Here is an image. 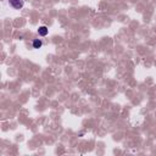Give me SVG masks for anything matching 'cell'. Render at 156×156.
Listing matches in <instances>:
<instances>
[{
	"mask_svg": "<svg viewBox=\"0 0 156 156\" xmlns=\"http://www.w3.org/2000/svg\"><path fill=\"white\" fill-rule=\"evenodd\" d=\"M9 4L11 7H14L15 10H20L24 5V0H9Z\"/></svg>",
	"mask_w": 156,
	"mask_h": 156,
	"instance_id": "obj_1",
	"label": "cell"
},
{
	"mask_svg": "<svg viewBox=\"0 0 156 156\" xmlns=\"http://www.w3.org/2000/svg\"><path fill=\"white\" fill-rule=\"evenodd\" d=\"M48 33H49V29L46 26H40V27L38 28V34L40 37H45V35H48Z\"/></svg>",
	"mask_w": 156,
	"mask_h": 156,
	"instance_id": "obj_2",
	"label": "cell"
},
{
	"mask_svg": "<svg viewBox=\"0 0 156 156\" xmlns=\"http://www.w3.org/2000/svg\"><path fill=\"white\" fill-rule=\"evenodd\" d=\"M42 45H43V43H42L40 39H35V40H33V48H34V49L42 48Z\"/></svg>",
	"mask_w": 156,
	"mask_h": 156,
	"instance_id": "obj_3",
	"label": "cell"
}]
</instances>
